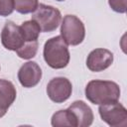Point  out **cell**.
<instances>
[{"label": "cell", "instance_id": "cell-1", "mask_svg": "<svg viewBox=\"0 0 127 127\" xmlns=\"http://www.w3.org/2000/svg\"><path fill=\"white\" fill-rule=\"evenodd\" d=\"M85 97L93 104L102 105L118 101L120 97L119 85L111 80H91L85 86Z\"/></svg>", "mask_w": 127, "mask_h": 127}, {"label": "cell", "instance_id": "cell-2", "mask_svg": "<svg viewBox=\"0 0 127 127\" xmlns=\"http://www.w3.org/2000/svg\"><path fill=\"white\" fill-rule=\"evenodd\" d=\"M43 55L47 64L55 69L65 67L70 59L67 44L61 36L51 38L45 43Z\"/></svg>", "mask_w": 127, "mask_h": 127}, {"label": "cell", "instance_id": "cell-3", "mask_svg": "<svg viewBox=\"0 0 127 127\" xmlns=\"http://www.w3.org/2000/svg\"><path fill=\"white\" fill-rule=\"evenodd\" d=\"M61 37L69 46L81 44L85 37V28L82 21L74 15H65L61 25Z\"/></svg>", "mask_w": 127, "mask_h": 127}, {"label": "cell", "instance_id": "cell-4", "mask_svg": "<svg viewBox=\"0 0 127 127\" xmlns=\"http://www.w3.org/2000/svg\"><path fill=\"white\" fill-rule=\"evenodd\" d=\"M32 20L38 23L42 32L49 33L55 31L59 27L62 21V15L60 10L53 6L39 4L37 9L33 12Z\"/></svg>", "mask_w": 127, "mask_h": 127}, {"label": "cell", "instance_id": "cell-5", "mask_svg": "<svg viewBox=\"0 0 127 127\" xmlns=\"http://www.w3.org/2000/svg\"><path fill=\"white\" fill-rule=\"evenodd\" d=\"M99 115L111 127H125L127 125V110L118 101L99 105Z\"/></svg>", "mask_w": 127, "mask_h": 127}, {"label": "cell", "instance_id": "cell-6", "mask_svg": "<svg viewBox=\"0 0 127 127\" xmlns=\"http://www.w3.org/2000/svg\"><path fill=\"white\" fill-rule=\"evenodd\" d=\"M72 92L71 82L63 76L52 78L47 85V94L49 98L56 103H63L69 98Z\"/></svg>", "mask_w": 127, "mask_h": 127}, {"label": "cell", "instance_id": "cell-7", "mask_svg": "<svg viewBox=\"0 0 127 127\" xmlns=\"http://www.w3.org/2000/svg\"><path fill=\"white\" fill-rule=\"evenodd\" d=\"M1 43L6 50L15 52L19 50L25 44L21 27L12 21H7L1 32Z\"/></svg>", "mask_w": 127, "mask_h": 127}, {"label": "cell", "instance_id": "cell-8", "mask_svg": "<svg viewBox=\"0 0 127 127\" xmlns=\"http://www.w3.org/2000/svg\"><path fill=\"white\" fill-rule=\"evenodd\" d=\"M113 63V54L107 50L98 48L91 51L86 59V66L94 72L102 71L108 68Z\"/></svg>", "mask_w": 127, "mask_h": 127}, {"label": "cell", "instance_id": "cell-9", "mask_svg": "<svg viewBox=\"0 0 127 127\" xmlns=\"http://www.w3.org/2000/svg\"><path fill=\"white\" fill-rule=\"evenodd\" d=\"M41 78L42 69L36 62H27L18 70V79L24 87L30 88L36 86Z\"/></svg>", "mask_w": 127, "mask_h": 127}, {"label": "cell", "instance_id": "cell-10", "mask_svg": "<svg viewBox=\"0 0 127 127\" xmlns=\"http://www.w3.org/2000/svg\"><path fill=\"white\" fill-rule=\"evenodd\" d=\"M76 120L77 127H88L92 124L94 116L91 108L82 100L72 102L67 108Z\"/></svg>", "mask_w": 127, "mask_h": 127}, {"label": "cell", "instance_id": "cell-11", "mask_svg": "<svg viewBox=\"0 0 127 127\" xmlns=\"http://www.w3.org/2000/svg\"><path fill=\"white\" fill-rule=\"evenodd\" d=\"M16 88L14 84L6 79H0V118L3 117L9 107L16 99Z\"/></svg>", "mask_w": 127, "mask_h": 127}, {"label": "cell", "instance_id": "cell-12", "mask_svg": "<svg viewBox=\"0 0 127 127\" xmlns=\"http://www.w3.org/2000/svg\"><path fill=\"white\" fill-rule=\"evenodd\" d=\"M51 124L54 127H63V126L77 127L76 120L68 109L59 110L56 113H54L51 119Z\"/></svg>", "mask_w": 127, "mask_h": 127}, {"label": "cell", "instance_id": "cell-13", "mask_svg": "<svg viewBox=\"0 0 127 127\" xmlns=\"http://www.w3.org/2000/svg\"><path fill=\"white\" fill-rule=\"evenodd\" d=\"M20 27H21V31H22L25 42L38 41L39 35L42 31H41V28L36 21L31 19L29 21L22 23V25Z\"/></svg>", "mask_w": 127, "mask_h": 127}, {"label": "cell", "instance_id": "cell-14", "mask_svg": "<svg viewBox=\"0 0 127 127\" xmlns=\"http://www.w3.org/2000/svg\"><path fill=\"white\" fill-rule=\"evenodd\" d=\"M38 41L34 42H25V44L16 51V54L19 58L24 59V60H30L34 58L38 52Z\"/></svg>", "mask_w": 127, "mask_h": 127}, {"label": "cell", "instance_id": "cell-15", "mask_svg": "<svg viewBox=\"0 0 127 127\" xmlns=\"http://www.w3.org/2000/svg\"><path fill=\"white\" fill-rule=\"evenodd\" d=\"M39 5L38 0H14V10L20 14L33 13Z\"/></svg>", "mask_w": 127, "mask_h": 127}, {"label": "cell", "instance_id": "cell-16", "mask_svg": "<svg viewBox=\"0 0 127 127\" xmlns=\"http://www.w3.org/2000/svg\"><path fill=\"white\" fill-rule=\"evenodd\" d=\"M14 11V0H0V16L6 17Z\"/></svg>", "mask_w": 127, "mask_h": 127}, {"label": "cell", "instance_id": "cell-17", "mask_svg": "<svg viewBox=\"0 0 127 127\" xmlns=\"http://www.w3.org/2000/svg\"><path fill=\"white\" fill-rule=\"evenodd\" d=\"M110 8L117 13H125L127 8V0H108Z\"/></svg>", "mask_w": 127, "mask_h": 127}, {"label": "cell", "instance_id": "cell-18", "mask_svg": "<svg viewBox=\"0 0 127 127\" xmlns=\"http://www.w3.org/2000/svg\"><path fill=\"white\" fill-rule=\"evenodd\" d=\"M57 1H64V0H57Z\"/></svg>", "mask_w": 127, "mask_h": 127}]
</instances>
